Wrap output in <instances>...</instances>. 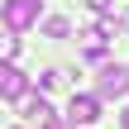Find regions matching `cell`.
<instances>
[{"label": "cell", "instance_id": "2", "mask_svg": "<svg viewBox=\"0 0 129 129\" xmlns=\"http://www.w3.org/2000/svg\"><path fill=\"white\" fill-rule=\"evenodd\" d=\"M96 96H101V101H120V96H129V67H124V62H105V67H101Z\"/></svg>", "mask_w": 129, "mask_h": 129}, {"label": "cell", "instance_id": "8", "mask_svg": "<svg viewBox=\"0 0 129 129\" xmlns=\"http://www.w3.org/2000/svg\"><path fill=\"white\" fill-rule=\"evenodd\" d=\"M14 53H19V38H14V29H5L0 34V62H10Z\"/></svg>", "mask_w": 129, "mask_h": 129}, {"label": "cell", "instance_id": "4", "mask_svg": "<svg viewBox=\"0 0 129 129\" xmlns=\"http://www.w3.org/2000/svg\"><path fill=\"white\" fill-rule=\"evenodd\" d=\"M24 91H29V77H24L14 62H0V96H5V101H19Z\"/></svg>", "mask_w": 129, "mask_h": 129}, {"label": "cell", "instance_id": "7", "mask_svg": "<svg viewBox=\"0 0 129 129\" xmlns=\"http://www.w3.org/2000/svg\"><path fill=\"white\" fill-rule=\"evenodd\" d=\"M62 81H67V72H62V67H48V72L38 77V86H43V91H57Z\"/></svg>", "mask_w": 129, "mask_h": 129}, {"label": "cell", "instance_id": "5", "mask_svg": "<svg viewBox=\"0 0 129 129\" xmlns=\"http://www.w3.org/2000/svg\"><path fill=\"white\" fill-rule=\"evenodd\" d=\"M19 115H24V120H29V124H48V120H57V115H53V105H48V101H43V96H29V91H24V96H19Z\"/></svg>", "mask_w": 129, "mask_h": 129}, {"label": "cell", "instance_id": "10", "mask_svg": "<svg viewBox=\"0 0 129 129\" xmlns=\"http://www.w3.org/2000/svg\"><path fill=\"white\" fill-rule=\"evenodd\" d=\"M43 129H72V124H67V120H48Z\"/></svg>", "mask_w": 129, "mask_h": 129}, {"label": "cell", "instance_id": "12", "mask_svg": "<svg viewBox=\"0 0 129 129\" xmlns=\"http://www.w3.org/2000/svg\"><path fill=\"white\" fill-rule=\"evenodd\" d=\"M124 29H129V10H124Z\"/></svg>", "mask_w": 129, "mask_h": 129}, {"label": "cell", "instance_id": "1", "mask_svg": "<svg viewBox=\"0 0 129 129\" xmlns=\"http://www.w3.org/2000/svg\"><path fill=\"white\" fill-rule=\"evenodd\" d=\"M38 10H43V0H0V24L24 34V29L38 24Z\"/></svg>", "mask_w": 129, "mask_h": 129}, {"label": "cell", "instance_id": "3", "mask_svg": "<svg viewBox=\"0 0 129 129\" xmlns=\"http://www.w3.org/2000/svg\"><path fill=\"white\" fill-rule=\"evenodd\" d=\"M96 120H101V96L72 91V105H67V124H96Z\"/></svg>", "mask_w": 129, "mask_h": 129}, {"label": "cell", "instance_id": "9", "mask_svg": "<svg viewBox=\"0 0 129 129\" xmlns=\"http://www.w3.org/2000/svg\"><path fill=\"white\" fill-rule=\"evenodd\" d=\"M86 5H91V10H96V14H105V10H110V5H115V0H86Z\"/></svg>", "mask_w": 129, "mask_h": 129}, {"label": "cell", "instance_id": "11", "mask_svg": "<svg viewBox=\"0 0 129 129\" xmlns=\"http://www.w3.org/2000/svg\"><path fill=\"white\" fill-rule=\"evenodd\" d=\"M120 124H124V129H129V110H124V115H120Z\"/></svg>", "mask_w": 129, "mask_h": 129}, {"label": "cell", "instance_id": "6", "mask_svg": "<svg viewBox=\"0 0 129 129\" xmlns=\"http://www.w3.org/2000/svg\"><path fill=\"white\" fill-rule=\"evenodd\" d=\"M43 34H48V38H67V34H72V24H67L62 14H53V19H43Z\"/></svg>", "mask_w": 129, "mask_h": 129}]
</instances>
